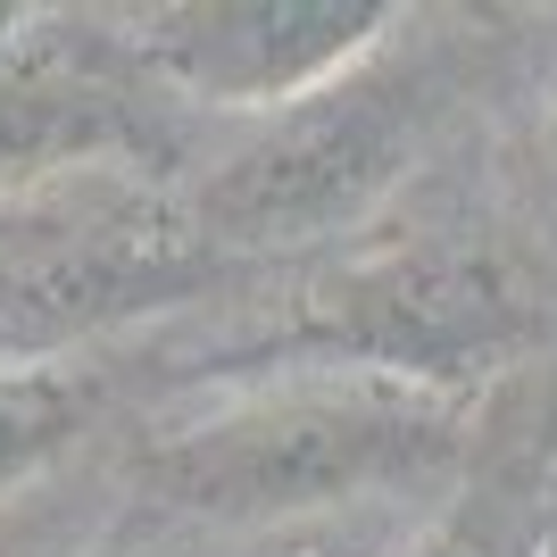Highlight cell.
I'll use <instances>...</instances> for the list:
<instances>
[{
    "label": "cell",
    "instance_id": "6",
    "mask_svg": "<svg viewBox=\"0 0 557 557\" xmlns=\"http://www.w3.org/2000/svg\"><path fill=\"white\" fill-rule=\"evenodd\" d=\"M466 458H474V483L424 533L417 557H541L557 483H549V442L533 433V383H516L491 408V433H474Z\"/></svg>",
    "mask_w": 557,
    "mask_h": 557
},
{
    "label": "cell",
    "instance_id": "1",
    "mask_svg": "<svg viewBox=\"0 0 557 557\" xmlns=\"http://www.w3.org/2000/svg\"><path fill=\"white\" fill-rule=\"evenodd\" d=\"M466 449H474V417L449 392L333 367L292 374L275 392H250L184 433H166L141 458V491L166 499L175 516L267 524V516L342 508L367 491L433 483Z\"/></svg>",
    "mask_w": 557,
    "mask_h": 557
},
{
    "label": "cell",
    "instance_id": "3",
    "mask_svg": "<svg viewBox=\"0 0 557 557\" xmlns=\"http://www.w3.org/2000/svg\"><path fill=\"white\" fill-rule=\"evenodd\" d=\"M533 325V283L474 242H417V250L367 258L325 292V342L367 374H399L424 392H442L474 358H499Z\"/></svg>",
    "mask_w": 557,
    "mask_h": 557
},
{
    "label": "cell",
    "instance_id": "5",
    "mask_svg": "<svg viewBox=\"0 0 557 557\" xmlns=\"http://www.w3.org/2000/svg\"><path fill=\"white\" fill-rule=\"evenodd\" d=\"M141 159L166 150L150 100H134L116 75L75 67L67 50H17L0 59V184H34L84 159Z\"/></svg>",
    "mask_w": 557,
    "mask_h": 557
},
{
    "label": "cell",
    "instance_id": "2",
    "mask_svg": "<svg viewBox=\"0 0 557 557\" xmlns=\"http://www.w3.org/2000/svg\"><path fill=\"white\" fill-rule=\"evenodd\" d=\"M424 116H433L424 75L399 67L342 75L325 92L275 109V125L250 150H233L216 166L191 200V233L225 258V250H275V242H317V233L358 225L399 184Z\"/></svg>",
    "mask_w": 557,
    "mask_h": 557
},
{
    "label": "cell",
    "instance_id": "7",
    "mask_svg": "<svg viewBox=\"0 0 557 557\" xmlns=\"http://www.w3.org/2000/svg\"><path fill=\"white\" fill-rule=\"evenodd\" d=\"M92 417V383L59 367H0V499L25 491Z\"/></svg>",
    "mask_w": 557,
    "mask_h": 557
},
{
    "label": "cell",
    "instance_id": "4",
    "mask_svg": "<svg viewBox=\"0 0 557 557\" xmlns=\"http://www.w3.org/2000/svg\"><path fill=\"white\" fill-rule=\"evenodd\" d=\"M141 59H159L184 92L233 109H292L358 75L392 9L383 0H191L141 17Z\"/></svg>",
    "mask_w": 557,
    "mask_h": 557
}]
</instances>
